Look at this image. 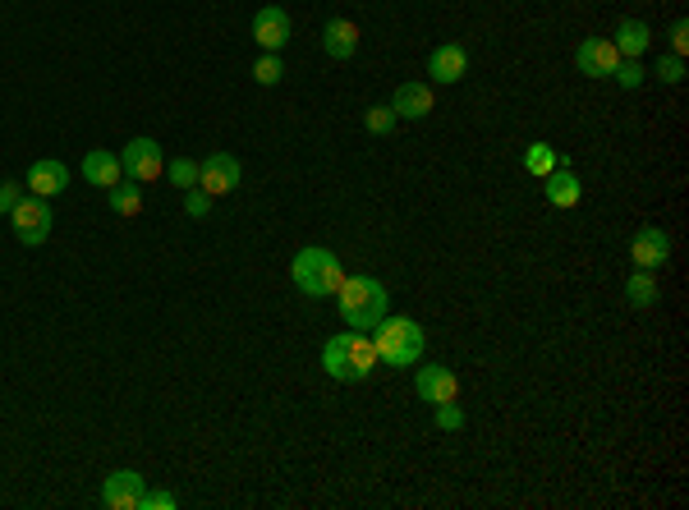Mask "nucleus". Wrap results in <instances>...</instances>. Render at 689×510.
I'll use <instances>...</instances> for the list:
<instances>
[{
	"label": "nucleus",
	"instance_id": "obj_20",
	"mask_svg": "<svg viewBox=\"0 0 689 510\" xmlns=\"http://www.w3.org/2000/svg\"><path fill=\"white\" fill-rule=\"evenodd\" d=\"M657 299H662L657 272H644V267H634L630 281H625V304H630V308H653Z\"/></svg>",
	"mask_w": 689,
	"mask_h": 510
},
{
	"label": "nucleus",
	"instance_id": "obj_14",
	"mask_svg": "<svg viewBox=\"0 0 689 510\" xmlns=\"http://www.w3.org/2000/svg\"><path fill=\"white\" fill-rule=\"evenodd\" d=\"M322 51H327L331 60H354V51H359V23L354 19H327V28H322Z\"/></svg>",
	"mask_w": 689,
	"mask_h": 510
},
{
	"label": "nucleus",
	"instance_id": "obj_29",
	"mask_svg": "<svg viewBox=\"0 0 689 510\" xmlns=\"http://www.w3.org/2000/svg\"><path fill=\"white\" fill-rule=\"evenodd\" d=\"M184 212H189L193 221H203V216L212 212V193H203V189H184Z\"/></svg>",
	"mask_w": 689,
	"mask_h": 510
},
{
	"label": "nucleus",
	"instance_id": "obj_25",
	"mask_svg": "<svg viewBox=\"0 0 689 510\" xmlns=\"http://www.w3.org/2000/svg\"><path fill=\"white\" fill-rule=\"evenodd\" d=\"M396 120H400V115L391 111V102H386V106H368V111H363V129H368V134H377V138L391 134V129H396Z\"/></svg>",
	"mask_w": 689,
	"mask_h": 510
},
{
	"label": "nucleus",
	"instance_id": "obj_24",
	"mask_svg": "<svg viewBox=\"0 0 689 510\" xmlns=\"http://www.w3.org/2000/svg\"><path fill=\"white\" fill-rule=\"evenodd\" d=\"M281 74H285V65H281V56H276V51H262V56L253 60V83H262V88H276V83H281Z\"/></svg>",
	"mask_w": 689,
	"mask_h": 510
},
{
	"label": "nucleus",
	"instance_id": "obj_18",
	"mask_svg": "<svg viewBox=\"0 0 689 510\" xmlns=\"http://www.w3.org/2000/svg\"><path fill=\"white\" fill-rule=\"evenodd\" d=\"M83 180L97 184V189H111V184L125 180V166H120V157H115V152L97 148V152H88V157H83Z\"/></svg>",
	"mask_w": 689,
	"mask_h": 510
},
{
	"label": "nucleus",
	"instance_id": "obj_4",
	"mask_svg": "<svg viewBox=\"0 0 689 510\" xmlns=\"http://www.w3.org/2000/svg\"><path fill=\"white\" fill-rule=\"evenodd\" d=\"M290 281L304 290L308 299H336L340 281H345V267H340V258L331 249H299L290 262Z\"/></svg>",
	"mask_w": 689,
	"mask_h": 510
},
{
	"label": "nucleus",
	"instance_id": "obj_28",
	"mask_svg": "<svg viewBox=\"0 0 689 510\" xmlns=\"http://www.w3.org/2000/svg\"><path fill=\"white\" fill-rule=\"evenodd\" d=\"M653 74H657L662 83H671V88H676V83H685V60H680V56H662Z\"/></svg>",
	"mask_w": 689,
	"mask_h": 510
},
{
	"label": "nucleus",
	"instance_id": "obj_32",
	"mask_svg": "<svg viewBox=\"0 0 689 510\" xmlns=\"http://www.w3.org/2000/svg\"><path fill=\"white\" fill-rule=\"evenodd\" d=\"M671 56H680V60H685V51H689V23L685 19H676V23H671Z\"/></svg>",
	"mask_w": 689,
	"mask_h": 510
},
{
	"label": "nucleus",
	"instance_id": "obj_13",
	"mask_svg": "<svg viewBox=\"0 0 689 510\" xmlns=\"http://www.w3.org/2000/svg\"><path fill=\"white\" fill-rule=\"evenodd\" d=\"M414 391H418V400L441 405V400L460 396V377H455L451 368H441V363H428V368H418L414 373Z\"/></svg>",
	"mask_w": 689,
	"mask_h": 510
},
{
	"label": "nucleus",
	"instance_id": "obj_16",
	"mask_svg": "<svg viewBox=\"0 0 689 510\" xmlns=\"http://www.w3.org/2000/svg\"><path fill=\"white\" fill-rule=\"evenodd\" d=\"M28 193H37V198H56V193L69 189V166L65 161H33V170H28Z\"/></svg>",
	"mask_w": 689,
	"mask_h": 510
},
{
	"label": "nucleus",
	"instance_id": "obj_26",
	"mask_svg": "<svg viewBox=\"0 0 689 510\" xmlns=\"http://www.w3.org/2000/svg\"><path fill=\"white\" fill-rule=\"evenodd\" d=\"M432 423H437L441 432H460L464 428V409L455 405V400H441V405H432Z\"/></svg>",
	"mask_w": 689,
	"mask_h": 510
},
{
	"label": "nucleus",
	"instance_id": "obj_9",
	"mask_svg": "<svg viewBox=\"0 0 689 510\" xmlns=\"http://www.w3.org/2000/svg\"><path fill=\"white\" fill-rule=\"evenodd\" d=\"M290 37H294V23L281 5H262V10L253 14V42H258L262 51H276V56H281L285 46H290Z\"/></svg>",
	"mask_w": 689,
	"mask_h": 510
},
{
	"label": "nucleus",
	"instance_id": "obj_30",
	"mask_svg": "<svg viewBox=\"0 0 689 510\" xmlns=\"http://www.w3.org/2000/svg\"><path fill=\"white\" fill-rule=\"evenodd\" d=\"M175 506H180V497H175V492L147 488V492H143V506H138V510H175Z\"/></svg>",
	"mask_w": 689,
	"mask_h": 510
},
{
	"label": "nucleus",
	"instance_id": "obj_21",
	"mask_svg": "<svg viewBox=\"0 0 689 510\" xmlns=\"http://www.w3.org/2000/svg\"><path fill=\"white\" fill-rule=\"evenodd\" d=\"M556 166H565V161L556 157V148H552V143H543V138H538V143H529V148H524V170H529V175H538V180H547V175H552Z\"/></svg>",
	"mask_w": 689,
	"mask_h": 510
},
{
	"label": "nucleus",
	"instance_id": "obj_5",
	"mask_svg": "<svg viewBox=\"0 0 689 510\" xmlns=\"http://www.w3.org/2000/svg\"><path fill=\"white\" fill-rule=\"evenodd\" d=\"M14 221V235H19V244H28V249H37V244H46V235H51V198H37V193H23V203L10 212Z\"/></svg>",
	"mask_w": 689,
	"mask_h": 510
},
{
	"label": "nucleus",
	"instance_id": "obj_12",
	"mask_svg": "<svg viewBox=\"0 0 689 510\" xmlns=\"http://www.w3.org/2000/svg\"><path fill=\"white\" fill-rule=\"evenodd\" d=\"M464 74H469V51L455 42L446 46H432V56H428V79L441 83V88H451V83H460Z\"/></svg>",
	"mask_w": 689,
	"mask_h": 510
},
{
	"label": "nucleus",
	"instance_id": "obj_6",
	"mask_svg": "<svg viewBox=\"0 0 689 510\" xmlns=\"http://www.w3.org/2000/svg\"><path fill=\"white\" fill-rule=\"evenodd\" d=\"M120 166H125V180L134 184H152L157 175H166V157H161L157 138H129L120 148Z\"/></svg>",
	"mask_w": 689,
	"mask_h": 510
},
{
	"label": "nucleus",
	"instance_id": "obj_19",
	"mask_svg": "<svg viewBox=\"0 0 689 510\" xmlns=\"http://www.w3.org/2000/svg\"><path fill=\"white\" fill-rule=\"evenodd\" d=\"M616 51H621V60H639L653 46V28H648L644 19H621V28H616Z\"/></svg>",
	"mask_w": 689,
	"mask_h": 510
},
{
	"label": "nucleus",
	"instance_id": "obj_8",
	"mask_svg": "<svg viewBox=\"0 0 689 510\" xmlns=\"http://www.w3.org/2000/svg\"><path fill=\"white\" fill-rule=\"evenodd\" d=\"M630 258L634 267H644V272H662L671 262V235L662 226H644V230H634L630 239Z\"/></svg>",
	"mask_w": 689,
	"mask_h": 510
},
{
	"label": "nucleus",
	"instance_id": "obj_27",
	"mask_svg": "<svg viewBox=\"0 0 689 510\" xmlns=\"http://www.w3.org/2000/svg\"><path fill=\"white\" fill-rule=\"evenodd\" d=\"M611 79L621 83V88H644V79H648V69L639 65V60H621V65H616V74H611Z\"/></svg>",
	"mask_w": 689,
	"mask_h": 510
},
{
	"label": "nucleus",
	"instance_id": "obj_11",
	"mask_svg": "<svg viewBox=\"0 0 689 510\" xmlns=\"http://www.w3.org/2000/svg\"><path fill=\"white\" fill-rule=\"evenodd\" d=\"M143 492H147V478L138 469H115L102 483V501L111 510H138L143 506Z\"/></svg>",
	"mask_w": 689,
	"mask_h": 510
},
{
	"label": "nucleus",
	"instance_id": "obj_3",
	"mask_svg": "<svg viewBox=\"0 0 689 510\" xmlns=\"http://www.w3.org/2000/svg\"><path fill=\"white\" fill-rule=\"evenodd\" d=\"M368 336H373L377 363H386V368H414L423 359V350H428V336H423V327L414 318H391L386 313Z\"/></svg>",
	"mask_w": 689,
	"mask_h": 510
},
{
	"label": "nucleus",
	"instance_id": "obj_10",
	"mask_svg": "<svg viewBox=\"0 0 689 510\" xmlns=\"http://www.w3.org/2000/svg\"><path fill=\"white\" fill-rule=\"evenodd\" d=\"M235 184H239V157H230V152H212V157L198 161V189L203 193L226 198Z\"/></svg>",
	"mask_w": 689,
	"mask_h": 510
},
{
	"label": "nucleus",
	"instance_id": "obj_7",
	"mask_svg": "<svg viewBox=\"0 0 689 510\" xmlns=\"http://www.w3.org/2000/svg\"><path fill=\"white\" fill-rule=\"evenodd\" d=\"M616 65H621V51H616L611 37H584V42L575 46V69L588 74V79H611Z\"/></svg>",
	"mask_w": 689,
	"mask_h": 510
},
{
	"label": "nucleus",
	"instance_id": "obj_1",
	"mask_svg": "<svg viewBox=\"0 0 689 510\" xmlns=\"http://www.w3.org/2000/svg\"><path fill=\"white\" fill-rule=\"evenodd\" d=\"M386 304H391V295H386V285L377 276H345L336 290L340 322L350 331H373L386 318Z\"/></svg>",
	"mask_w": 689,
	"mask_h": 510
},
{
	"label": "nucleus",
	"instance_id": "obj_23",
	"mask_svg": "<svg viewBox=\"0 0 689 510\" xmlns=\"http://www.w3.org/2000/svg\"><path fill=\"white\" fill-rule=\"evenodd\" d=\"M166 180L175 184V189H198V161L193 157H175V161H166Z\"/></svg>",
	"mask_w": 689,
	"mask_h": 510
},
{
	"label": "nucleus",
	"instance_id": "obj_2",
	"mask_svg": "<svg viewBox=\"0 0 689 510\" xmlns=\"http://www.w3.org/2000/svg\"><path fill=\"white\" fill-rule=\"evenodd\" d=\"M322 368L336 382H368L377 373V350L368 331H340L322 345Z\"/></svg>",
	"mask_w": 689,
	"mask_h": 510
},
{
	"label": "nucleus",
	"instance_id": "obj_15",
	"mask_svg": "<svg viewBox=\"0 0 689 510\" xmlns=\"http://www.w3.org/2000/svg\"><path fill=\"white\" fill-rule=\"evenodd\" d=\"M432 106H437L432 83H400L396 97H391V111H396L400 120H423V115H432Z\"/></svg>",
	"mask_w": 689,
	"mask_h": 510
},
{
	"label": "nucleus",
	"instance_id": "obj_17",
	"mask_svg": "<svg viewBox=\"0 0 689 510\" xmlns=\"http://www.w3.org/2000/svg\"><path fill=\"white\" fill-rule=\"evenodd\" d=\"M543 193H547V203L552 207H579V198H584V184H579V175L570 166H556L552 175H547V184H543Z\"/></svg>",
	"mask_w": 689,
	"mask_h": 510
},
{
	"label": "nucleus",
	"instance_id": "obj_22",
	"mask_svg": "<svg viewBox=\"0 0 689 510\" xmlns=\"http://www.w3.org/2000/svg\"><path fill=\"white\" fill-rule=\"evenodd\" d=\"M106 193H111V212L115 216H138V212H143V189H138L134 180H129V184L125 180L111 184Z\"/></svg>",
	"mask_w": 689,
	"mask_h": 510
},
{
	"label": "nucleus",
	"instance_id": "obj_31",
	"mask_svg": "<svg viewBox=\"0 0 689 510\" xmlns=\"http://www.w3.org/2000/svg\"><path fill=\"white\" fill-rule=\"evenodd\" d=\"M19 203H23V184H14V180H0V216H10Z\"/></svg>",
	"mask_w": 689,
	"mask_h": 510
}]
</instances>
